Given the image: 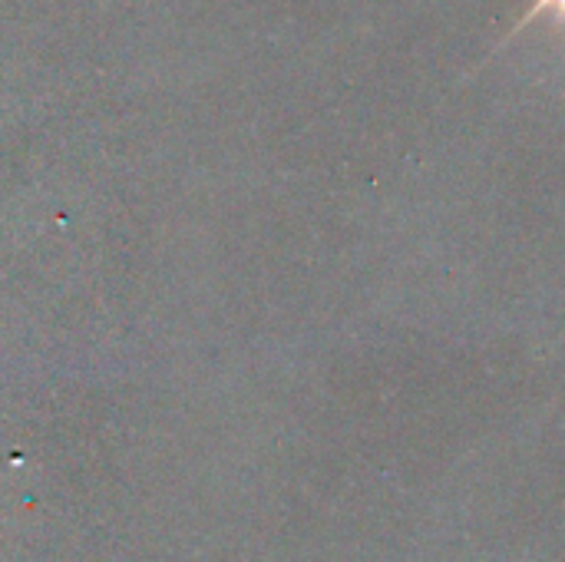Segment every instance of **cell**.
I'll return each instance as SVG.
<instances>
[{
	"label": "cell",
	"mask_w": 565,
	"mask_h": 562,
	"mask_svg": "<svg viewBox=\"0 0 565 562\" xmlns=\"http://www.w3.org/2000/svg\"><path fill=\"white\" fill-rule=\"evenodd\" d=\"M540 13H553V20H556V23L565 30V0H533V3H530V10L520 17V23L513 26V33H510V36H516L520 30H526L533 20H540Z\"/></svg>",
	"instance_id": "6da1fadb"
}]
</instances>
